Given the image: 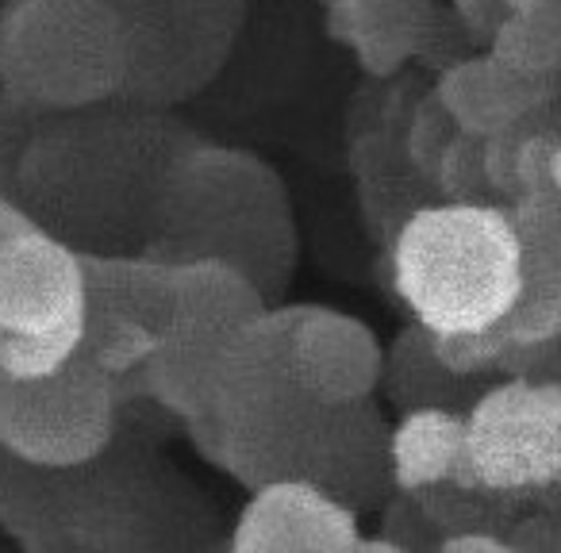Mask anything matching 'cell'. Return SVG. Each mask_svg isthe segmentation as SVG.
<instances>
[{"label": "cell", "mask_w": 561, "mask_h": 553, "mask_svg": "<svg viewBox=\"0 0 561 553\" xmlns=\"http://www.w3.org/2000/svg\"><path fill=\"white\" fill-rule=\"evenodd\" d=\"M435 93L443 96L461 131L489 139V135L507 131L519 119L542 112L558 96V81L527 78L489 50H477V55H461L458 62L438 70Z\"/></svg>", "instance_id": "obj_15"}, {"label": "cell", "mask_w": 561, "mask_h": 553, "mask_svg": "<svg viewBox=\"0 0 561 553\" xmlns=\"http://www.w3.org/2000/svg\"><path fill=\"white\" fill-rule=\"evenodd\" d=\"M85 308L147 327L165 343L178 320V265L150 254H81Z\"/></svg>", "instance_id": "obj_17"}, {"label": "cell", "mask_w": 561, "mask_h": 553, "mask_svg": "<svg viewBox=\"0 0 561 553\" xmlns=\"http://www.w3.org/2000/svg\"><path fill=\"white\" fill-rule=\"evenodd\" d=\"M27 223H35V219L27 216L16 200H12L9 188H4V177H0V242L9 239L12 231H20V227H27Z\"/></svg>", "instance_id": "obj_29"}, {"label": "cell", "mask_w": 561, "mask_h": 553, "mask_svg": "<svg viewBox=\"0 0 561 553\" xmlns=\"http://www.w3.org/2000/svg\"><path fill=\"white\" fill-rule=\"evenodd\" d=\"M119 435L112 377L85 350L35 381L0 373V450L39 465H78Z\"/></svg>", "instance_id": "obj_7"}, {"label": "cell", "mask_w": 561, "mask_h": 553, "mask_svg": "<svg viewBox=\"0 0 561 553\" xmlns=\"http://www.w3.org/2000/svg\"><path fill=\"white\" fill-rule=\"evenodd\" d=\"M458 131H461L458 119L450 116V108H446L443 96L435 93V85L423 89V93L415 96L412 112H408L404 139H400L408 165H412L423 181H431V185H435V170H438L446 147H450ZM435 193H438V188H435Z\"/></svg>", "instance_id": "obj_22"}, {"label": "cell", "mask_w": 561, "mask_h": 553, "mask_svg": "<svg viewBox=\"0 0 561 553\" xmlns=\"http://www.w3.org/2000/svg\"><path fill=\"white\" fill-rule=\"evenodd\" d=\"M523 246L519 300L500 323V338L512 350L561 343V196L535 193L512 204Z\"/></svg>", "instance_id": "obj_13"}, {"label": "cell", "mask_w": 561, "mask_h": 553, "mask_svg": "<svg viewBox=\"0 0 561 553\" xmlns=\"http://www.w3.org/2000/svg\"><path fill=\"white\" fill-rule=\"evenodd\" d=\"M323 32L358 58L369 81L400 78L408 62L446 70L461 58L450 35H466L458 16L435 0H328Z\"/></svg>", "instance_id": "obj_9"}, {"label": "cell", "mask_w": 561, "mask_h": 553, "mask_svg": "<svg viewBox=\"0 0 561 553\" xmlns=\"http://www.w3.org/2000/svg\"><path fill=\"white\" fill-rule=\"evenodd\" d=\"M116 9L127 58L119 101L173 112L231 66L250 0H119Z\"/></svg>", "instance_id": "obj_6"}, {"label": "cell", "mask_w": 561, "mask_h": 553, "mask_svg": "<svg viewBox=\"0 0 561 553\" xmlns=\"http://www.w3.org/2000/svg\"><path fill=\"white\" fill-rule=\"evenodd\" d=\"M362 515L312 481H273L250 492L227 538L234 553H354Z\"/></svg>", "instance_id": "obj_11"}, {"label": "cell", "mask_w": 561, "mask_h": 553, "mask_svg": "<svg viewBox=\"0 0 561 553\" xmlns=\"http://www.w3.org/2000/svg\"><path fill=\"white\" fill-rule=\"evenodd\" d=\"M312 484L343 499L354 511H381L385 499L397 492L392 481V427L374 396L343 400L328 407V435H323L320 465Z\"/></svg>", "instance_id": "obj_14"}, {"label": "cell", "mask_w": 561, "mask_h": 553, "mask_svg": "<svg viewBox=\"0 0 561 553\" xmlns=\"http://www.w3.org/2000/svg\"><path fill=\"white\" fill-rule=\"evenodd\" d=\"M216 511L147 453L116 442L78 465H55L43 553H154L216 545Z\"/></svg>", "instance_id": "obj_4"}, {"label": "cell", "mask_w": 561, "mask_h": 553, "mask_svg": "<svg viewBox=\"0 0 561 553\" xmlns=\"http://www.w3.org/2000/svg\"><path fill=\"white\" fill-rule=\"evenodd\" d=\"M323 4H328V0H320V9H323Z\"/></svg>", "instance_id": "obj_33"}, {"label": "cell", "mask_w": 561, "mask_h": 553, "mask_svg": "<svg viewBox=\"0 0 561 553\" xmlns=\"http://www.w3.org/2000/svg\"><path fill=\"white\" fill-rule=\"evenodd\" d=\"M147 381L154 404L170 412V419L188 423L211 415L224 400V350L165 338L147 358Z\"/></svg>", "instance_id": "obj_19"}, {"label": "cell", "mask_w": 561, "mask_h": 553, "mask_svg": "<svg viewBox=\"0 0 561 553\" xmlns=\"http://www.w3.org/2000/svg\"><path fill=\"white\" fill-rule=\"evenodd\" d=\"M204 135L165 108L101 101L50 112L9 181V196L81 254H142L178 165Z\"/></svg>", "instance_id": "obj_1"}, {"label": "cell", "mask_w": 561, "mask_h": 553, "mask_svg": "<svg viewBox=\"0 0 561 553\" xmlns=\"http://www.w3.org/2000/svg\"><path fill=\"white\" fill-rule=\"evenodd\" d=\"M377 530L389 534L400 553L438 550V542H443V530H438V522L427 515L423 496L420 492H408V488H397L381 504V527Z\"/></svg>", "instance_id": "obj_25"}, {"label": "cell", "mask_w": 561, "mask_h": 553, "mask_svg": "<svg viewBox=\"0 0 561 553\" xmlns=\"http://www.w3.org/2000/svg\"><path fill=\"white\" fill-rule=\"evenodd\" d=\"M466 442L489 488L507 496L561 488V381L512 373L484 389L466 407Z\"/></svg>", "instance_id": "obj_8"}, {"label": "cell", "mask_w": 561, "mask_h": 553, "mask_svg": "<svg viewBox=\"0 0 561 553\" xmlns=\"http://www.w3.org/2000/svg\"><path fill=\"white\" fill-rule=\"evenodd\" d=\"M108 4H119V0H108Z\"/></svg>", "instance_id": "obj_34"}, {"label": "cell", "mask_w": 561, "mask_h": 553, "mask_svg": "<svg viewBox=\"0 0 561 553\" xmlns=\"http://www.w3.org/2000/svg\"><path fill=\"white\" fill-rule=\"evenodd\" d=\"M461 381L466 377L450 373L443 366L435 350V338H431L427 327L420 323H408L392 346L385 350V392L389 400L400 407V412H412V407H431V404H443V407H461ZM466 412V407H461Z\"/></svg>", "instance_id": "obj_20"}, {"label": "cell", "mask_w": 561, "mask_h": 553, "mask_svg": "<svg viewBox=\"0 0 561 553\" xmlns=\"http://www.w3.org/2000/svg\"><path fill=\"white\" fill-rule=\"evenodd\" d=\"M450 12L458 16L469 43L484 50L492 35H496V27L512 16V4L507 0H450Z\"/></svg>", "instance_id": "obj_27"}, {"label": "cell", "mask_w": 561, "mask_h": 553, "mask_svg": "<svg viewBox=\"0 0 561 553\" xmlns=\"http://www.w3.org/2000/svg\"><path fill=\"white\" fill-rule=\"evenodd\" d=\"M47 116L50 112L35 108V104L20 101V96L0 93V177H4V188H9L12 170H16V162L24 158L32 135L39 131V124Z\"/></svg>", "instance_id": "obj_26"}, {"label": "cell", "mask_w": 561, "mask_h": 553, "mask_svg": "<svg viewBox=\"0 0 561 553\" xmlns=\"http://www.w3.org/2000/svg\"><path fill=\"white\" fill-rule=\"evenodd\" d=\"M435 188L443 200H496L489 181V165H484V139L481 135L458 131L454 142L446 147L443 162L435 170Z\"/></svg>", "instance_id": "obj_24"}, {"label": "cell", "mask_w": 561, "mask_h": 553, "mask_svg": "<svg viewBox=\"0 0 561 553\" xmlns=\"http://www.w3.org/2000/svg\"><path fill=\"white\" fill-rule=\"evenodd\" d=\"M142 254L158 262H227L277 304L300 262L297 204L262 154L204 139L178 165Z\"/></svg>", "instance_id": "obj_2"}, {"label": "cell", "mask_w": 561, "mask_h": 553, "mask_svg": "<svg viewBox=\"0 0 561 553\" xmlns=\"http://www.w3.org/2000/svg\"><path fill=\"white\" fill-rule=\"evenodd\" d=\"M512 12H561V0H507Z\"/></svg>", "instance_id": "obj_30"}, {"label": "cell", "mask_w": 561, "mask_h": 553, "mask_svg": "<svg viewBox=\"0 0 561 553\" xmlns=\"http://www.w3.org/2000/svg\"><path fill=\"white\" fill-rule=\"evenodd\" d=\"M484 50L527 78L561 81V12H512Z\"/></svg>", "instance_id": "obj_21"}, {"label": "cell", "mask_w": 561, "mask_h": 553, "mask_svg": "<svg viewBox=\"0 0 561 553\" xmlns=\"http://www.w3.org/2000/svg\"><path fill=\"white\" fill-rule=\"evenodd\" d=\"M392 481L408 492L431 488L438 481L477 488L481 476L469 461L466 412L443 404L400 412V423L392 427Z\"/></svg>", "instance_id": "obj_18"}, {"label": "cell", "mask_w": 561, "mask_h": 553, "mask_svg": "<svg viewBox=\"0 0 561 553\" xmlns=\"http://www.w3.org/2000/svg\"><path fill=\"white\" fill-rule=\"evenodd\" d=\"M85 331H35V335H0V373L35 381L81 354Z\"/></svg>", "instance_id": "obj_23"}, {"label": "cell", "mask_w": 561, "mask_h": 553, "mask_svg": "<svg viewBox=\"0 0 561 553\" xmlns=\"http://www.w3.org/2000/svg\"><path fill=\"white\" fill-rule=\"evenodd\" d=\"M4 4H9V0H0V16H4Z\"/></svg>", "instance_id": "obj_32"}, {"label": "cell", "mask_w": 561, "mask_h": 553, "mask_svg": "<svg viewBox=\"0 0 561 553\" xmlns=\"http://www.w3.org/2000/svg\"><path fill=\"white\" fill-rule=\"evenodd\" d=\"M392 297L431 335H477L519 300L523 246L512 204L431 200L385 254Z\"/></svg>", "instance_id": "obj_3"}, {"label": "cell", "mask_w": 561, "mask_h": 553, "mask_svg": "<svg viewBox=\"0 0 561 553\" xmlns=\"http://www.w3.org/2000/svg\"><path fill=\"white\" fill-rule=\"evenodd\" d=\"M438 553H512V545H507L504 530L473 527V530H458V534H446Z\"/></svg>", "instance_id": "obj_28"}, {"label": "cell", "mask_w": 561, "mask_h": 553, "mask_svg": "<svg viewBox=\"0 0 561 553\" xmlns=\"http://www.w3.org/2000/svg\"><path fill=\"white\" fill-rule=\"evenodd\" d=\"M85 331L81 250L27 223L0 242V335Z\"/></svg>", "instance_id": "obj_10"}, {"label": "cell", "mask_w": 561, "mask_h": 553, "mask_svg": "<svg viewBox=\"0 0 561 553\" xmlns=\"http://www.w3.org/2000/svg\"><path fill=\"white\" fill-rule=\"evenodd\" d=\"M293 373L328 404L374 396L385 377V346L366 320L328 304H293Z\"/></svg>", "instance_id": "obj_12"}, {"label": "cell", "mask_w": 561, "mask_h": 553, "mask_svg": "<svg viewBox=\"0 0 561 553\" xmlns=\"http://www.w3.org/2000/svg\"><path fill=\"white\" fill-rule=\"evenodd\" d=\"M124 24L108 0H9L0 16V93L43 112L119 96Z\"/></svg>", "instance_id": "obj_5"}, {"label": "cell", "mask_w": 561, "mask_h": 553, "mask_svg": "<svg viewBox=\"0 0 561 553\" xmlns=\"http://www.w3.org/2000/svg\"><path fill=\"white\" fill-rule=\"evenodd\" d=\"M553 188L561 196V131H558V147H553Z\"/></svg>", "instance_id": "obj_31"}, {"label": "cell", "mask_w": 561, "mask_h": 553, "mask_svg": "<svg viewBox=\"0 0 561 553\" xmlns=\"http://www.w3.org/2000/svg\"><path fill=\"white\" fill-rule=\"evenodd\" d=\"M265 308L270 297L242 269L227 262H185L178 265V320L170 338L227 350Z\"/></svg>", "instance_id": "obj_16"}]
</instances>
